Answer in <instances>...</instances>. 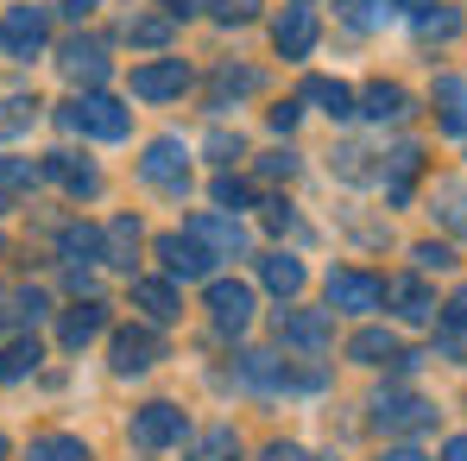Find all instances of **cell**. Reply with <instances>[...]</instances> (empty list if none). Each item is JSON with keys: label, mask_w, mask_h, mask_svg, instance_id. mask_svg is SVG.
Segmentation results:
<instances>
[{"label": "cell", "mask_w": 467, "mask_h": 461, "mask_svg": "<svg viewBox=\"0 0 467 461\" xmlns=\"http://www.w3.org/2000/svg\"><path fill=\"white\" fill-rule=\"evenodd\" d=\"M57 120H64L70 133H82V140H127V133H133L127 101H114V95H101V89H82L77 101H64Z\"/></svg>", "instance_id": "obj_1"}, {"label": "cell", "mask_w": 467, "mask_h": 461, "mask_svg": "<svg viewBox=\"0 0 467 461\" xmlns=\"http://www.w3.org/2000/svg\"><path fill=\"white\" fill-rule=\"evenodd\" d=\"M45 38H51V13H45V6H6V19H0V51H6L13 64H32V58L45 51Z\"/></svg>", "instance_id": "obj_2"}, {"label": "cell", "mask_w": 467, "mask_h": 461, "mask_svg": "<svg viewBox=\"0 0 467 461\" xmlns=\"http://www.w3.org/2000/svg\"><path fill=\"white\" fill-rule=\"evenodd\" d=\"M373 424H379L386 436H410V430H430V424H436V404L417 398V392H379V398H373Z\"/></svg>", "instance_id": "obj_3"}, {"label": "cell", "mask_w": 467, "mask_h": 461, "mask_svg": "<svg viewBox=\"0 0 467 461\" xmlns=\"http://www.w3.org/2000/svg\"><path fill=\"white\" fill-rule=\"evenodd\" d=\"M140 177L146 183H158V190H171V196H183L190 190V152H183V140H152L146 146V158H140Z\"/></svg>", "instance_id": "obj_4"}, {"label": "cell", "mask_w": 467, "mask_h": 461, "mask_svg": "<svg viewBox=\"0 0 467 461\" xmlns=\"http://www.w3.org/2000/svg\"><path fill=\"white\" fill-rule=\"evenodd\" d=\"M379 304H386V278H373V272H354V266L328 272V309L367 316V309H379Z\"/></svg>", "instance_id": "obj_5"}, {"label": "cell", "mask_w": 467, "mask_h": 461, "mask_svg": "<svg viewBox=\"0 0 467 461\" xmlns=\"http://www.w3.org/2000/svg\"><path fill=\"white\" fill-rule=\"evenodd\" d=\"M108 361H114V373H146L164 361V341H158L152 322H133V329H114V348H108Z\"/></svg>", "instance_id": "obj_6"}, {"label": "cell", "mask_w": 467, "mask_h": 461, "mask_svg": "<svg viewBox=\"0 0 467 461\" xmlns=\"http://www.w3.org/2000/svg\"><path fill=\"white\" fill-rule=\"evenodd\" d=\"M152 253L164 259V272H171V278H209V266H215V253H209L196 234H158Z\"/></svg>", "instance_id": "obj_7"}, {"label": "cell", "mask_w": 467, "mask_h": 461, "mask_svg": "<svg viewBox=\"0 0 467 461\" xmlns=\"http://www.w3.org/2000/svg\"><path fill=\"white\" fill-rule=\"evenodd\" d=\"M133 443H140V449H171V443H183V411L164 404V398L140 404V411H133Z\"/></svg>", "instance_id": "obj_8"}, {"label": "cell", "mask_w": 467, "mask_h": 461, "mask_svg": "<svg viewBox=\"0 0 467 461\" xmlns=\"http://www.w3.org/2000/svg\"><path fill=\"white\" fill-rule=\"evenodd\" d=\"M209 322H215L222 335H240V329L253 322V285L215 278V285H209Z\"/></svg>", "instance_id": "obj_9"}, {"label": "cell", "mask_w": 467, "mask_h": 461, "mask_svg": "<svg viewBox=\"0 0 467 461\" xmlns=\"http://www.w3.org/2000/svg\"><path fill=\"white\" fill-rule=\"evenodd\" d=\"M278 341L297 348V354H322L335 341V329H328L322 309H278Z\"/></svg>", "instance_id": "obj_10"}, {"label": "cell", "mask_w": 467, "mask_h": 461, "mask_svg": "<svg viewBox=\"0 0 467 461\" xmlns=\"http://www.w3.org/2000/svg\"><path fill=\"white\" fill-rule=\"evenodd\" d=\"M190 89V64L183 58H158V64H140L133 70V95L140 101H177Z\"/></svg>", "instance_id": "obj_11"}, {"label": "cell", "mask_w": 467, "mask_h": 461, "mask_svg": "<svg viewBox=\"0 0 467 461\" xmlns=\"http://www.w3.org/2000/svg\"><path fill=\"white\" fill-rule=\"evenodd\" d=\"M183 234H196L215 259H240L246 253V228L234 222V215H222V209H202V215H190V228Z\"/></svg>", "instance_id": "obj_12"}, {"label": "cell", "mask_w": 467, "mask_h": 461, "mask_svg": "<svg viewBox=\"0 0 467 461\" xmlns=\"http://www.w3.org/2000/svg\"><path fill=\"white\" fill-rule=\"evenodd\" d=\"M57 70L70 82H82V89H101V82H108V45H101V38H70V45L57 51Z\"/></svg>", "instance_id": "obj_13"}, {"label": "cell", "mask_w": 467, "mask_h": 461, "mask_svg": "<svg viewBox=\"0 0 467 461\" xmlns=\"http://www.w3.org/2000/svg\"><path fill=\"white\" fill-rule=\"evenodd\" d=\"M272 45H278V58H310L316 51V13L310 6H285V19L272 26Z\"/></svg>", "instance_id": "obj_14"}, {"label": "cell", "mask_w": 467, "mask_h": 461, "mask_svg": "<svg viewBox=\"0 0 467 461\" xmlns=\"http://www.w3.org/2000/svg\"><path fill=\"white\" fill-rule=\"evenodd\" d=\"M133 309H146V322H177L183 304H177V285L171 278H133Z\"/></svg>", "instance_id": "obj_15"}, {"label": "cell", "mask_w": 467, "mask_h": 461, "mask_svg": "<svg viewBox=\"0 0 467 461\" xmlns=\"http://www.w3.org/2000/svg\"><path fill=\"white\" fill-rule=\"evenodd\" d=\"M45 177H57L70 196H95V190H101V171L77 152H45Z\"/></svg>", "instance_id": "obj_16"}, {"label": "cell", "mask_w": 467, "mask_h": 461, "mask_svg": "<svg viewBox=\"0 0 467 461\" xmlns=\"http://www.w3.org/2000/svg\"><path fill=\"white\" fill-rule=\"evenodd\" d=\"M101 329H108V304H101V298H88V304H77L70 316H64V329H57V341H64V348L77 354V348H88V341L101 335Z\"/></svg>", "instance_id": "obj_17"}, {"label": "cell", "mask_w": 467, "mask_h": 461, "mask_svg": "<svg viewBox=\"0 0 467 461\" xmlns=\"http://www.w3.org/2000/svg\"><path fill=\"white\" fill-rule=\"evenodd\" d=\"M436 120H442V133L467 140V82L462 77H442V82H436Z\"/></svg>", "instance_id": "obj_18"}, {"label": "cell", "mask_w": 467, "mask_h": 461, "mask_svg": "<svg viewBox=\"0 0 467 461\" xmlns=\"http://www.w3.org/2000/svg\"><path fill=\"white\" fill-rule=\"evenodd\" d=\"M133 253H140V222H108L101 228V266H120V272H133Z\"/></svg>", "instance_id": "obj_19"}, {"label": "cell", "mask_w": 467, "mask_h": 461, "mask_svg": "<svg viewBox=\"0 0 467 461\" xmlns=\"http://www.w3.org/2000/svg\"><path fill=\"white\" fill-rule=\"evenodd\" d=\"M259 285L278 291V298H297V291H304V259H291V253H265V259H259Z\"/></svg>", "instance_id": "obj_20"}, {"label": "cell", "mask_w": 467, "mask_h": 461, "mask_svg": "<svg viewBox=\"0 0 467 461\" xmlns=\"http://www.w3.org/2000/svg\"><path fill=\"white\" fill-rule=\"evenodd\" d=\"M304 101H316V108H322V114H335V120L360 114V108H354V89H348L341 77H310V82H304Z\"/></svg>", "instance_id": "obj_21"}, {"label": "cell", "mask_w": 467, "mask_h": 461, "mask_svg": "<svg viewBox=\"0 0 467 461\" xmlns=\"http://www.w3.org/2000/svg\"><path fill=\"white\" fill-rule=\"evenodd\" d=\"M404 348H398V335L391 329H360L354 341H348V361H360V367H379V361H398Z\"/></svg>", "instance_id": "obj_22"}, {"label": "cell", "mask_w": 467, "mask_h": 461, "mask_svg": "<svg viewBox=\"0 0 467 461\" xmlns=\"http://www.w3.org/2000/svg\"><path fill=\"white\" fill-rule=\"evenodd\" d=\"M360 114H367V120H379V127H386V120H404V114H410V95H404L398 82H373V89H367V101H360Z\"/></svg>", "instance_id": "obj_23"}, {"label": "cell", "mask_w": 467, "mask_h": 461, "mask_svg": "<svg viewBox=\"0 0 467 461\" xmlns=\"http://www.w3.org/2000/svg\"><path fill=\"white\" fill-rule=\"evenodd\" d=\"M386 298L398 304V316H404V322H436V298H430L417 278H398V285H386Z\"/></svg>", "instance_id": "obj_24"}, {"label": "cell", "mask_w": 467, "mask_h": 461, "mask_svg": "<svg viewBox=\"0 0 467 461\" xmlns=\"http://www.w3.org/2000/svg\"><path fill=\"white\" fill-rule=\"evenodd\" d=\"M38 361H45V354H38V341H32V335L6 341V348H0V385H13V380H26V373H38Z\"/></svg>", "instance_id": "obj_25"}, {"label": "cell", "mask_w": 467, "mask_h": 461, "mask_svg": "<svg viewBox=\"0 0 467 461\" xmlns=\"http://www.w3.org/2000/svg\"><path fill=\"white\" fill-rule=\"evenodd\" d=\"M57 253H64L70 266H88V259H101V228H88V222H70V228L57 234Z\"/></svg>", "instance_id": "obj_26"}, {"label": "cell", "mask_w": 467, "mask_h": 461, "mask_svg": "<svg viewBox=\"0 0 467 461\" xmlns=\"http://www.w3.org/2000/svg\"><path fill=\"white\" fill-rule=\"evenodd\" d=\"M26 461H95V456L82 449V436H38Z\"/></svg>", "instance_id": "obj_27"}, {"label": "cell", "mask_w": 467, "mask_h": 461, "mask_svg": "<svg viewBox=\"0 0 467 461\" xmlns=\"http://www.w3.org/2000/svg\"><path fill=\"white\" fill-rule=\"evenodd\" d=\"M253 89H259V70H215V108H228L234 95H253Z\"/></svg>", "instance_id": "obj_28"}, {"label": "cell", "mask_w": 467, "mask_h": 461, "mask_svg": "<svg viewBox=\"0 0 467 461\" xmlns=\"http://www.w3.org/2000/svg\"><path fill=\"white\" fill-rule=\"evenodd\" d=\"M417 32H423V38H455V32H462V13L436 0L430 13H417Z\"/></svg>", "instance_id": "obj_29"}, {"label": "cell", "mask_w": 467, "mask_h": 461, "mask_svg": "<svg viewBox=\"0 0 467 461\" xmlns=\"http://www.w3.org/2000/svg\"><path fill=\"white\" fill-rule=\"evenodd\" d=\"M341 19L360 26V32H373V26H386V19H391V6H386V0H341Z\"/></svg>", "instance_id": "obj_30"}, {"label": "cell", "mask_w": 467, "mask_h": 461, "mask_svg": "<svg viewBox=\"0 0 467 461\" xmlns=\"http://www.w3.org/2000/svg\"><path fill=\"white\" fill-rule=\"evenodd\" d=\"M234 456H240V436L222 424V430H209V436L196 443V456H190V461H234Z\"/></svg>", "instance_id": "obj_31"}, {"label": "cell", "mask_w": 467, "mask_h": 461, "mask_svg": "<svg viewBox=\"0 0 467 461\" xmlns=\"http://www.w3.org/2000/svg\"><path fill=\"white\" fill-rule=\"evenodd\" d=\"M209 196H215V209H222V215H234V209H246V183H240L234 171H222V177L209 183Z\"/></svg>", "instance_id": "obj_32"}, {"label": "cell", "mask_w": 467, "mask_h": 461, "mask_svg": "<svg viewBox=\"0 0 467 461\" xmlns=\"http://www.w3.org/2000/svg\"><path fill=\"white\" fill-rule=\"evenodd\" d=\"M32 120H38V101H26V95L0 101V140H6V133H19V127H32Z\"/></svg>", "instance_id": "obj_33"}, {"label": "cell", "mask_w": 467, "mask_h": 461, "mask_svg": "<svg viewBox=\"0 0 467 461\" xmlns=\"http://www.w3.org/2000/svg\"><path fill=\"white\" fill-rule=\"evenodd\" d=\"M410 259H417V272H449V266H455V246L423 240V246H410Z\"/></svg>", "instance_id": "obj_34"}, {"label": "cell", "mask_w": 467, "mask_h": 461, "mask_svg": "<svg viewBox=\"0 0 467 461\" xmlns=\"http://www.w3.org/2000/svg\"><path fill=\"white\" fill-rule=\"evenodd\" d=\"M45 177V164H26V158H0V183L6 190H32Z\"/></svg>", "instance_id": "obj_35"}, {"label": "cell", "mask_w": 467, "mask_h": 461, "mask_svg": "<svg viewBox=\"0 0 467 461\" xmlns=\"http://www.w3.org/2000/svg\"><path fill=\"white\" fill-rule=\"evenodd\" d=\"M417 164H423L417 146H398V152H391V196H404V183L417 177Z\"/></svg>", "instance_id": "obj_36"}, {"label": "cell", "mask_w": 467, "mask_h": 461, "mask_svg": "<svg viewBox=\"0 0 467 461\" xmlns=\"http://www.w3.org/2000/svg\"><path fill=\"white\" fill-rule=\"evenodd\" d=\"M127 38H133V45H164V38H171V13H164V19H127Z\"/></svg>", "instance_id": "obj_37"}, {"label": "cell", "mask_w": 467, "mask_h": 461, "mask_svg": "<svg viewBox=\"0 0 467 461\" xmlns=\"http://www.w3.org/2000/svg\"><path fill=\"white\" fill-rule=\"evenodd\" d=\"M436 316H442V322H449L455 335H467V285H462V291H455V298H449L442 309H436Z\"/></svg>", "instance_id": "obj_38"}, {"label": "cell", "mask_w": 467, "mask_h": 461, "mask_svg": "<svg viewBox=\"0 0 467 461\" xmlns=\"http://www.w3.org/2000/svg\"><path fill=\"white\" fill-rule=\"evenodd\" d=\"M291 171H297V158H291V152H265V158H259V177H291Z\"/></svg>", "instance_id": "obj_39"}, {"label": "cell", "mask_w": 467, "mask_h": 461, "mask_svg": "<svg viewBox=\"0 0 467 461\" xmlns=\"http://www.w3.org/2000/svg\"><path fill=\"white\" fill-rule=\"evenodd\" d=\"M215 19H222V26H240V19H253V0H222V6H215Z\"/></svg>", "instance_id": "obj_40"}, {"label": "cell", "mask_w": 467, "mask_h": 461, "mask_svg": "<svg viewBox=\"0 0 467 461\" xmlns=\"http://www.w3.org/2000/svg\"><path fill=\"white\" fill-rule=\"evenodd\" d=\"M19 316H26V322H38V316H45V291H32V285H26V291H19Z\"/></svg>", "instance_id": "obj_41"}, {"label": "cell", "mask_w": 467, "mask_h": 461, "mask_svg": "<svg viewBox=\"0 0 467 461\" xmlns=\"http://www.w3.org/2000/svg\"><path fill=\"white\" fill-rule=\"evenodd\" d=\"M259 209H265V228H291V203L272 196V203H259Z\"/></svg>", "instance_id": "obj_42"}, {"label": "cell", "mask_w": 467, "mask_h": 461, "mask_svg": "<svg viewBox=\"0 0 467 461\" xmlns=\"http://www.w3.org/2000/svg\"><path fill=\"white\" fill-rule=\"evenodd\" d=\"M297 114H304L297 101H285V108H272V127H278V133H291V127H297Z\"/></svg>", "instance_id": "obj_43"}, {"label": "cell", "mask_w": 467, "mask_h": 461, "mask_svg": "<svg viewBox=\"0 0 467 461\" xmlns=\"http://www.w3.org/2000/svg\"><path fill=\"white\" fill-rule=\"evenodd\" d=\"M196 6H202V0H164V13H171V19H190Z\"/></svg>", "instance_id": "obj_44"}, {"label": "cell", "mask_w": 467, "mask_h": 461, "mask_svg": "<svg viewBox=\"0 0 467 461\" xmlns=\"http://www.w3.org/2000/svg\"><path fill=\"white\" fill-rule=\"evenodd\" d=\"M265 461H310L304 449H291V443H278V449H265Z\"/></svg>", "instance_id": "obj_45"}, {"label": "cell", "mask_w": 467, "mask_h": 461, "mask_svg": "<svg viewBox=\"0 0 467 461\" xmlns=\"http://www.w3.org/2000/svg\"><path fill=\"white\" fill-rule=\"evenodd\" d=\"M95 6H101V0H64V13H70V19H88Z\"/></svg>", "instance_id": "obj_46"}, {"label": "cell", "mask_w": 467, "mask_h": 461, "mask_svg": "<svg viewBox=\"0 0 467 461\" xmlns=\"http://www.w3.org/2000/svg\"><path fill=\"white\" fill-rule=\"evenodd\" d=\"M442 461H467V436H455V443L442 449Z\"/></svg>", "instance_id": "obj_47"}, {"label": "cell", "mask_w": 467, "mask_h": 461, "mask_svg": "<svg viewBox=\"0 0 467 461\" xmlns=\"http://www.w3.org/2000/svg\"><path fill=\"white\" fill-rule=\"evenodd\" d=\"M386 461H430V456H417V449H391Z\"/></svg>", "instance_id": "obj_48"}, {"label": "cell", "mask_w": 467, "mask_h": 461, "mask_svg": "<svg viewBox=\"0 0 467 461\" xmlns=\"http://www.w3.org/2000/svg\"><path fill=\"white\" fill-rule=\"evenodd\" d=\"M0 456H6V436H0Z\"/></svg>", "instance_id": "obj_49"}]
</instances>
